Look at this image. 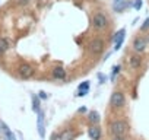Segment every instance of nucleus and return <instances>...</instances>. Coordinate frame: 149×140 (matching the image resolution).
<instances>
[{"instance_id":"1","label":"nucleus","mask_w":149,"mask_h":140,"mask_svg":"<svg viewBox=\"0 0 149 140\" xmlns=\"http://www.w3.org/2000/svg\"><path fill=\"white\" fill-rule=\"evenodd\" d=\"M110 134L111 136H126L129 131V124L123 120H116L110 124Z\"/></svg>"},{"instance_id":"2","label":"nucleus","mask_w":149,"mask_h":140,"mask_svg":"<svg viewBox=\"0 0 149 140\" xmlns=\"http://www.w3.org/2000/svg\"><path fill=\"white\" fill-rule=\"evenodd\" d=\"M92 26L97 29V31H102L108 26V19L104 13L101 12H97L94 16H92Z\"/></svg>"},{"instance_id":"3","label":"nucleus","mask_w":149,"mask_h":140,"mask_svg":"<svg viewBox=\"0 0 149 140\" xmlns=\"http://www.w3.org/2000/svg\"><path fill=\"white\" fill-rule=\"evenodd\" d=\"M124 104H126V96H124L123 92L116 91V92L111 94V96H110V105L113 108H121V107H124Z\"/></svg>"},{"instance_id":"4","label":"nucleus","mask_w":149,"mask_h":140,"mask_svg":"<svg viewBox=\"0 0 149 140\" xmlns=\"http://www.w3.org/2000/svg\"><path fill=\"white\" fill-rule=\"evenodd\" d=\"M18 75H19L21 79L28 80V79H31L34 76V67L31 64H28V63H22L18 67Z\"/></svg>"},{"instance_id":"5","label":"nucleus","mask_w":149,"mask_h":140,"mask_svg":"<svg viewBox=\"0 0 149 140\" xmlns=\"http://www.w3.org/2000/svg\"><path fill=\"white\" fill-rule=\"evenodd\" d=\"M89 51L92 53V54H101L102 51H104V47H105V44H104V41L101 40V38H94L91 42H89Z\"/></svg>"},{"instance_id":"6","label":"nucleus","mask_w":149,"mask_h":140,"mask_svg":"<svg viewBox=\"0 0 149 140\" xmlns=\"http://www.w3.org/2000/svg\"><path fill=\"white\" fill-rule=\"evenodd\" d=\"M37 130H38V134H40V137L41 139H44L45 137V124H44V111L42 110H40L38 112H37Z\"/></svg>"},{"instance_id":"7","label":"nucleus","mask_w":149,"mask_h":140,"mask_svg":"<svg viewBox=\"0 0 149 140\" xmlns=\"http://www.w3.org/2000/svg\"><path fill=\"white\" fill-rule=\"evenodd\" d=\"M124 37H126V29H124V28H121V29H118V31L116 32V35H114V38H113V41H114V51H117V50L121 48L123 41H124Z\"/></svg>"},{"instance_id":"8","label":"nucleus","mask_w":149,"mask_h":140,"mask_svg":"<svg viewBox=\"0 0 149 140\" xmlns=\"http://www.w3.org/2000/svg\"><path fill=\"white\" fill-rule=\"evenodd\" d=\"M146 45H148L146 38H142V37L134 38V40H133V44H132V47H133V50H134L136 53H143V51L146 50Z\"/></svg>"},{"instance_id":"9","label":"nucleus","mask_w":149,"mask_h":140,"mask_svg":"<svg viewBox=\"0 0 149 140\" xmlns=\"http://www.w3.org/2000/svg\"><path fill=\"white\" fill-rule=\"evenodd\" d=\"M0 131L3 133V136H5V139H6V140H16L15 133L9 128V125H8L3 120H0Z\"/></svg>"},{"instance_id":"10","label":"nucleus","mask_w":149,"mask_h":140,"mask_svg":"<svg viewBox=\"0 0 149 140\" xmlns=\"http://www.w3.org/2000/svg\"><path fill=\"white\" fill-rule=\"evenodd\" d=\"M51 75H53V78L57 79V80H64L67 73H66V70H64L61 66H56V67H53V70H51Z\"/></svg>"},{"instance_id":"11","label":"nucleus","mask_w":149,"mask_h":140,"mask_svg":"<svg viewBox=\"0 0 149 140\" xmlns=\"http://www.w3.org/2000/svg\"><path fill=\"white\" fill-rule=\"evenodd\" d=\"M126 8H129L127 0H113V10L114 12H124Z\"/></svg>"},{"instance_id":"12","label":"nucleus","mask_w":149,"mask_h":140,"mask_svg":"<svg viewBox=\"0 0 149 140\" xmlns=\"http://www.w3.org/2000/svg\"><path fill=\"white\" fill-rule=\"evenodd\" d=\"M88 134L92 140H100L101 139V127H98V124H92L88 128Z\"/></svg>"},{"instance_id":"13","label":"nucleus","mask_w":149,"mask_h":140,"mask_svg":"<svg viewBox=\"0 0 149 140\" xmlns=\"http://www.w3.org/2000/svg\"><path fill=\"white\" fill-rule=\"evenodd\" d=\"M31 105H32V111L35 114L41 110V99L37 94H31Z\"/></svg>"},{"instance_id":"14","label":"nucleus","mask_w":149,"mask_h":140,"mask_svg":"<svg viewBox=\"0 0 149 140\" xmlns=\"http://www.w3.org/2000/svg\"><path fill=\"white\" fill-rule=\"evenodd\" d=\"M129 63H130V67H132V69H139L140 64H142V57L137 55V54H133V55L129 58Z\"/></svg>"},{"instance_id":"15","label":"nucleus","mask_w":149,"mask_h":140,"mask_svg":"<svg viewBox=\"0 0 149 140\" xmlns=\"http://www.w3.org/2000/svg\"><path fill=\"white\" fill-rule=\"evenodd\" d=\"M73 139H74V133L70 128H66L58 134V140H73Z\"/></svg>"},{"instance_id":"16","label":"nucleus","mask_w":149,"mask_h":140,"mask_svg":"<svg viewBox=\"0 0 149 140\" xmlns=\"http://www.w3.org/2000/svg\"><path fill=\"white\" fill-rule=\"evenodd\" d=\"M9 48H10V40H9V38L2 37V38H0V54L6 53Z\"/></svg>"},{"instance_id":"17","label":"nucleus","mask_w":149,"mask_h":140,"mask_svg":"<svg viewBox=\"0 0 149 140\" xmlns=\"http://www.w3.org/2000/svg\"><path fill=\"white\" fill-rule=\"evenodd\" d=\"M88 121L91 124H98L101 121V117H100V112L98 111H89L88 112Z\"/></svg>"},{"instance_id":"18","label":"nucleus","mask_w":149,"mask_h":140,"mask_svg":"<svg viewBox=\"0 0 149 140\" xmlns=\"http://www.w3.org/2000/svg\"><path fill=\"white\" fill-rule=\"evenodd\" d=\"M120 70H121V66H120V64L113 66V69H111V76H110L111 82H114V80H116V78H117V76H118V73H120Z\"/></svg>"},{"instance_id":"19","label":"nucleus","mask_w":149,"mask_h":140,"mask_svg":"<svg viewBox=\"0 0 149 140\" xmlns=\"http://www.w3.org/2000/svg\"><path fill=\"white\" fill-rule=\"evenodd\" d=\"M97 78H98V80H100V85H104V83L107 82V76H105L104 73H98Z\"/></svg>"},{"instance_id":"20","label":"nucleus","mask_w":149,"mask_h":140,"mask_svg":"<svg viewBox=\"0 0 149 140\" xmlns=\"http://www.w3.org/2000/svg\"><path fill=\"white\" fill-rule=\"evenodd\" d=\"M88 92H89V89H78V92H76V96H79V98H82V96H86V95H88Z\"/></svg>"},{"instance_id":"21","label":"nucleus","mask_w":149,"mask_h":140,"mask_svg":"<svg viewBox=\"0 0 149 140\" xmlns=\"http://www.w3.org/2000/svg\"><path fill=\"white\" fill-rule=\"evenodd\" d=\"M142 5H143V2H142V0H134V3H133V8H134V10H140V9H142Z\"/></svg>"},{"instance_id":"22","label":"nucleus","mask_w":149,"mask_h":140,"mask_svg":"<svg viewBox=\"0 0 149 140\" xmlns=\"http://www.w3.org/2000/svg\"><path fill=\"white\" fill-rule=\"evenodd\" d=\"M148 29H149V18H146L145 22H143V25L140 26V31H148Z\"/></svg>"},{"instance_id":"23","label":"nucleus","mask_w":149,"mask_h":140,"mask_svg":"<svg viewBox=\"0 0 149 140\" xmlns=\"http://www.w3.org/2000/svg\"><path fill=\"white\" fill-rule=\"evenodd\" d=\"M37 95L40 96V99H41V101H42V99H47V98H48V94H47L45 91H40V92H38Z\"/></svg>"},{"instance_id":"24","label":"nucleus","mask_w":149,"mask_h":140,"mask_svg":"<svg viewBox=\"0 0 149 140\" xmlns=\"http://www.w3.org/2000/svg\"><path fill=\"white\" fill-rule=\"evenodd\" d=\"M78 89H89V82H84L78 86Z\"/></svg>"},{"instance_id":"25","label":"nucleus","mask_w":149,"mask_h":140,"mask_svg":"<svg viewBox=\"0 0 149 140\" xmlns=\"http://www.w3.org/2000/svg\"><path fill=\"white\" fill-rule=\"evenodd\" d=\"M113 140H126V136H113Z\"/></svg>"},{"instance_id":"26","label":"nucleus","mask_w":149,"mask_h":140,"mask_svg":"<svg viewBox=\"0 0 149 140\" xmlns=\"http://www.w3.org/2000/svg\"><path fill=\"white\" fill-rule=\"evenodd\" d=\"M29 0H19V5H28Z\"/></svg>"},{"instance_id":"27","label":"nucleus","mask_w":149,"mask_h":140,"mask_svg":"<svg viewBox=\"0 0 149 140\" xmlns=\"http://www.w3.org/2000/svg\"><path fill=\"white\" fill-rule=\"evenodd\" d=\"M78 112H86V108H85V107H81V108L78 110Z\"/></svg>"}]
</instances>
